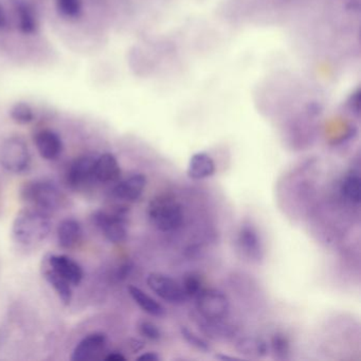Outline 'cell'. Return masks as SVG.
<instances>
[{"label": "cell", "mask_w": 361, "mask_h": 361, "mask_svg": "<svg viewBox=\"0 0 361 361\" xmlns=\"http://www.w3.org/2000/svg\"><path fill=\"white\" fill-rule=\"evenodd\" d=\"M51 231L50 214L27 207L16 214L12 224V236L18 244L33 247L41 244Z\"/></svg>", "instance_id": "1"}, {"label": "cell", "mask_w": 361, "mask_h": 361, "mask_svg": "<svg viewBox=\"0 0 361 361\" xmlns=\"http://www.w3.org/2000/svg\"><path fill=\"white\" fill-rule=\"evenodd\" d=\"M20 198L29 207L39 209L51 214L61 210L66 204V196L51 181L44 179H33L27 181L20 188Z\"/></svg>", "instance_id": "2"}, {"label": "cell", "mask_w": 361, "mask_h": 361, "mask_svg": "<svg viewBox=\"0 0 361 361\" xmlns=\"http://www.w3.org/2000/svg\"><path fill=\"white\" fill-rule=\"evenodd\" d=\"M128 212L126 204H116L111 209H100L92 215V224L105 238L113 244H122L128 240Z\"/></svg>", "instance_id": "3"}, {"label": "cell", "mask_w": 361, "mask_h": 361, "mask_svg": "<svg viewBox=\"0 0 361 361\" xmlns=\"http://www.w3.org/2000/svg\"><path fill=\"white\" fill-rule=\"evenodd\" d=\"M147 217L161 232H172L183 226L185 214L181 204L171 196H156L147 206Z\"/></svg>", "instance_id": "4"}, {"label": "cell", "mask_w": 361, "mask_h": 361, "mask_svg": "<svg viewBox=\"0 0 361 361\" xmlns=\"http://www.w3.org/2000/svg\"><path fill=\"white\" fill-rule=\"evenodd\" d=\"M28 145L20 137H10L0 143V166L13 174H23L30 169Z\"/></svg>", "instance_id": "5"}, {"label": "cell", "mask_w": 361, "mask_h": 361, "mask_svg": "<svg viewBox=\"0 0 361 361\" xmlns=\"http://www.w3.org/2000/svg\"><path fill=\"white\" fill-rule=\"evenodd\" d=\"M195 299L198 314L207 320L223 321L229 314V299L219 289H202Z\"/></svg>", "instance_id": "6"}, {"label": "cell", "mask_w": 361, "mask_h": 361, "mask_svg": "<svg viewBox=\"0 0 361 361\" xmlns=\"http://www.w3.org/2000/svg\"><path fill=\"white\" fill-rule=\"evenodd\" d=\"M94 164L96 157L90 155L82 156L73 160L69 164L66 172V183L68 187L75 191H81L94 183L96 181Z\"/></svg>", "instance_id": "7"}, {"label": "cell", "mask_w": 361, "mask_h": 361, "mask_svg": "<svg viewBox=\"0 0 361 361\" xmlns=\"http://www.w3.org/2000/svg\"><path fill=\"white\" fill-rule=\"evenodd\" d=\"M147 286L158 297L172 304H181L187 300L183 287L174 279L159 272L147 276Z\"/></svg>", "instance_id": "8"}, {"label": "cell", "mask_w": 361, "mask_h": 361, "mask_svg": "<svg viewBox=\"0 0 361 361\" xmlns=\"http://www.w3.org/2000/svg\"><path fill=\"white\" fill-rule=\"evenodd\" d=\"M238 246L243 257L259 263L264 257V247L257 228L250 223L243 224L238 230Z\"/></svg>", "instance_id": "9"}, {"label": "cell", "mask_w": 361, "mask_h": 361, "mask_svg": "<svg viewBox=\"0 0 361 361\" xmlns=\"http://www.w3.org/2000/svg\"><path fill=\"white\" fill-rule=\"evenodd\" d=\"M107 336L103 333H92L75 345L71 355L73 361H92L103 358L106 353Z\"/></svg>", "instance_id": "10"}, {"label": "cell", "mask_w": 361, "mask_h": 361, "mask_svg": "<svg viewBox=\"0 0 361 361\" xmlns=\"http://www.w3.org/2000/svg\"><path fill=\"white\" fill-rule=\"evenodd\" d=\"M44 259L49 264L50 267L54 268L63 278L66 279L73 287L79 286L84 278L83 268L78 262L65 255H46Z\"/></svg>", "instance_id": "11"}, {"label": "cell", "mask_w": 361, "mask_h": 361, "mask_svg": "<svg viewBox=\"0 0 361 361\" xmlns=\"http://www.w3.org/2000/svg\"><path fill=\"white\" fill-rule=\"evenodd\" d=\"M147 187V177L143 174H134L124 180L117 181L111 194L116 200L130 204L136 202L142 196Z\"/></svg>", "instance_id": "12"}, {"label": "cell", "mask_w": 361, "mask_h": 361, "mask_svg": "<svg viewBox=\"0 0 361 361\" xmlns=\"http://www.w3.org/2000/svg\"><path fill=\"white\" fill-rule=\"evenodd\" d=\"M33 140L41 157L48 161L58 159L64 149L62 138L51 130H39Z\"/></svg>", "instance_id": "13"}, {"label": "cell", "mask_w": 361, "mask_h": 361, "mask_svg": "<svg viewBox=\"0 0 361 361\" xmlns=\"http://www.w3.org/2000/svg\"><path fill=\"white\" fill-rule=\"evenodd\" d=\"M83 227L79 221L75 219H63L56 229L59 246L66 250L77 248L83 240Z\"/></svg>", "instance_id": "14"}, {"label": "cell", "mask_w": 361, "mask_h": 361, "mask_svg": "<svg viewBox=\"0 0 361 361\" xmlns=\"http://www.w3.org/2000/svg\"><path fill=\"white\" fill-rule=\"evenodd\" d=\"M121 174V166L114 154L104 153L96 158L94 177H96L97 183H117L119 181Z\"/></svg>", "instance_id": "15"}, {"label": "cell", "mask_w": 361, "mask_h": 361, "mask_svg": "<svg viewBox=\"0 0 361 361\" xmlns=\"http://www.w3.org/2000/svg\"><path fill=\"white\" fill-rule=\"evenodd\" d=\"M42 274L47 281L48 284L54 289L56 295L60 298L61 302L64 305H69L73 300V285L66 279L63 278L60 274H58L54 268L50 267L49 264L44 257L43 262H42Z\"/></svg>", "instance_id": "16"}, {"label": "cell", "mask_w": 361, "mask_h": 361, "mask_svg": "<svg viewBox=\"0 0 361 361\" xmlns=\"http://www.w3.org/2000/svg\"><path fill=\"white\" fill-rule=\"evenodd\" d=\"M215 170L216 166L213 158L206 152H200L190 158L187 174L194 180H200L213 176Z\"/></svg>", "instance_id": "17"}, {"label": "cell", "mask_w": 361, "mask_h": 361, "mask_svg": "<svg viewBox=\"0 0 361 361\" xmlns=\"http://www.w3.org/2000/svg\"><path fill=\"white\" fill-rule=\"evenodd\" d=\"M128 291L130 297H132V299L134 300L135 303H136L143 312L149 314V316L160 318V317H164V314H166V310H164V306H162L159 302L156 301L151 295H147L142 289L134 286V285H130V286L128 287Z\"/></svg>", "instance_id": "18"}, {"label": "cell", "mask_w": 361, "mask_h": 361, "mask_svg": "<svg viewBox=\"0 0 361 361\" xmlns=\"http://www.w3.org/2000/svg\"><path fill=\"white\" fill-rule=\"evenodd\" d=\"M16 11L20 32L26 35H35L39 29V20L32 8L28 4L18 1L16 6Z\"/></svg>", "instance_id": "19"}, {"label": "cell", "mask_w": 361, "mask_h": 361, "mask_svg": "<svg viewBox=\"0 0 361 361\" xmlns=\"http://www.w3.org/2000/svg\"><path fill=\"white\" fill-rule=\"evenodd\" d=\"M236 350L246 356L265 357L269 345L265 340L257 337H243L235 344Z\"/></svg>", "instance_id": "20"}, {"label": "cell", "mask_w": 361, "mask_h": 361, "mask_svg": "<svg viewBox=\"0 0 361 361\" xmlns=\"http://www.w3.org/2000/svg\"><path fill=\"white\" fill-rule=\"evenodd\" d=\"M360 176L356 171H350L344 176L340 192L342 196L350 204H358L360 202Z\"/></svg>", "instance_id": "21"}, {"label": "cell", "mask_w": 361, "mask_h": 361, "mask_svg": "<svg viewBox=\"0 0 361 361\" xmlns=\"http://www.w3.org/2000/svg\"><path fill=\"white\" fill-rule=\"evenodd\" d=\"M270 348H271L276 358L280 359V360L288 359L289 354H290V341H289L286 334L282 333V331L274 333L270 339Z\"/></svg>", "instance_id": "22"}, {"label": "cell", "mask_w": 361, "mask_h": 361, "mask_svg": "<svg viewBox=\"0 0 361 361\" xmlns=\"http://www.w3.org/2000/svg\"><path fill=\"white\" fill-rule=\"evenodd\" d=\"M10 116L16 123L20 126L30 124L35 120V111L30 105L25 102H18L12 106Z\"/></svg>", "instance_id": "23"}, {"label": "cell", "mask_w": 361, "mask_h": 361, "mask_svg": "<svg viewBox=\"0 0 361 361\" xmlns=\"http://www.w3.org/2000/svg\"><path fill=\"white\" fill-rule=\"evenodd\" d=\"M59 12L67 18H78L83 11L82 0H56Z\"/></svg>", "instance_id": "24"}, {"label": "cell", "mask_w": 361, "mask_h": 361, "mask_svg": "<svg viewBox=\"0 0 361 361\" xmlns=\"http://www.w3.org/2000/svg\"><path fill=\"white\" fill-rule=\"evenodd\" d=\"M183 293H185L187 298H196L198 293L202 290V281L200 276L196 274H185L183 280Z\"/></svg>", "instance_id": "25"}, {"label": "cell", "mask_w": 361, "mask_h": 361, "mask_svg": "<svg viewBox=\"0 0 361 361\" xmlns=\"http://www.w3.org/2000/svg\"><path fill=\"white\" fill-rule=\"evenodd\" d=\"M180 333L183 339H185L190 345L194 346V348H197V350H202V352H207V350H210V346H209L208 342H207L204 338L200 337V335H197V334L191 331L189 327H181Z\"/></svg>", "instance_id": "26"}, {"label": "cell", "mask_w": 361, "mask_h": 361, "mask_svg": "<svg viewBox=\"0 0 361 361\" xmlns=\"http://www.w3.org/2000/svg\"><path fill=\"white\" fill-rule=\"evenodd\" d=\"M139 334L152 341H158L162 334L159 327L151 321H141L138 324Z\"/></svg>", "instance_id": "27"}, {"label": "cell", "mask_w": 361, "mask_h": 361, "mask_svg": "<svg viewBox=\"0 0 361 361\" xmlns=\"http://www.w3.org/2000/svg\"><path fill=\"white\" fill-rule=\"evenodd\" d=\"M139 361H159L160 356L156 352H147L137 357Z\"/></svg>", "instance_id": "28"}, {"label": "cell", "mask_w": 361, "mask_h": 361, "mask_svg": "<svg viewBox=\"0 0 361 361\" xmlns=\"http://www.w3.org/2000/svg\"><path fill=\"white\" fill-rule=\"evenodd\" d=\"M350 107L354 109L355 111L359 113L360 111V92L357 90L352 96V101H350Z\"/></svg>", "instance_id": "29"}, {"label": "cell", "mask_w": 361, "mask_h": 361, "mask_svg": "<svg viewBox=\"0 0 361 361\" xmlns=\"http://www.w3.org/2000/svg\"><path fill=\"white\" fill-rule=\"evenodd\" d=\"M103 358L107 361H124L126 360V357L119 352L107 353Z\"/></svg>", "instance_id": "30"}, {"label": "cell", "mask_w": 361, "mask_h": 361, "mask_svg": "<svg viewBox=\"0 0 361 361\" xmlns=\"http://www.w3.org/2000/svg\"><path fill=\"white\" fill-rule=\"evenodd\" d=\"M130 346L132 348L133 352L138 353L145 348V343H143L142 341H140V340L133 339L130 340Z\"/></svg>", "instance_id": "31"}, {"label": "cell", "mask_w": 361, "mask_h": 361, "mask_svg": "<svg viewBox=\"0 0 361 361\" xmlns=\"http://www.w3.org/2000/svg\"><path fill=\"white\" fill-rule=\"evenodd\" d=\"M7 14H6L5 10L1 7V5H0V30H4L7 27Z\"/></svg>", "instance_id": "32"}]
</instances>
